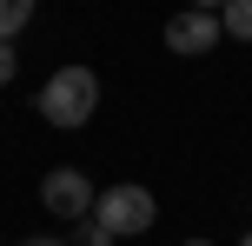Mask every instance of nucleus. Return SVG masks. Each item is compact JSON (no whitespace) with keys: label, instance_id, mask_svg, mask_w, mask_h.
Wrapping results in <instances>:
<instances>
[{"label":"nucleus","instance_id":"obj_6","mask_svg":"<svg viewBox=\"0 0 252 246\" xmlns=\"http://www.w3.org/2000/svg\"><path fill=\"white\" fill-rule=\"evenodd\" d=\"M27 20H33V0H0V40H7V47H13V34H20Z\"/></svg>","mask_w":252,"mask_h":246},{"label":"nucleus","instance_id":"obj_5","mask_svg":"<svg viewBox=\"0 0 252 246\" xmlns=\"http://www.w3.org/2000/svg\"><path fill=\"white\" fill-rule=\"evenodd\" d=\"M219 27H226L232 40H252V0H226V7H219Z\"/></svg>","mask_w":252,"mask_h":246},{"label":"nucleus","instance_id":"obj_7","mask_svg":"<svg viewBox=\"0 0 252 246\" xmlns=\"http://www.w3.org/2000/svg\"><path fill=\"white\" fill-rule=\"evenodd\" d=\"M66 246H113V233H106L100 220H80V226H73V240H66Z\"/></svg>","mask_w":252,"mask_h":246},{"label":"nucleus","instance_id":"obj_9","mask_svg":"<svg viewBox=\"0 0 252 246\" xmlns=\"http://www.w3.org/2000/svg\"><path fill=\"white\" fill-rule=\"evenodd\" d=\"M27 246H66V240H27Z\"/></svg>","mask_w":252,"mask_h":246},{"label":"nucleus","instance_id":"obj_4","mask_svg":"<svg viewBox=\"0 0 252 246\" xmlns=\"http://www.w3.org/2000/svg\"><path fill=\"white\" fill-rule=\"evenodd\" d=\"M219 7H186V13H173L166 20V53H186V60H199V53H213L219 47Z\"/></svg>","mask_w":252,"mask_h":246},{"label":"nucleus","instance_id":"obj_10","mask_svg":"<svg viewBox=\"0 0 252 246\" xmlns=\"http://www.w3.org/2000/svg\"><path fill=\"white\" fill-rule=\"evenodd\" d=\"M186 246H213V240H186Z\"/></svg>","mask_w":252,"mask_h":246},{"label":"nucleus","instance_id":"obj_11","mask_svg":"<svg viewBox=\"0 0 252 246\" xmlns=\"http://www.w3.org/2000/svg\"><path fill=\"white\" fill-rule=\"evenodd\" d=\"M239 246H252V233H246V240H239Z\"/></svg>","mask_w":252,"mask_h":246},{"label":"nucleus","instance_id":"obj_8","mask_svg":"<svg viewBox=\"0 0 252 246\" xmlns=\"http://www.w3.org/2000/svg\"><path fill=\"white\" fill-rule=\"evenodd\" d=\"M13 73H20V53H13V47H7V40H0V87H7V80H13Z\"/></svg>","mask_w":252,"mask_h":246},{"label":"nucleus","instance_id":"obj_3","mask_svg":"<svg viewBox=\"0 0 252 246\" xmlns=\"http://www.w3.org/2000/svg\"><path fill=\"white\" fill-rule=\"evenodd\" d=\"M93 200H100V193H93V180L80 167H53L47 180H40V207H47L53 220H73V226L93 220Z\"/></svg>","mask_w":252,"mask_h":246},{"label":"nucleus","instance_id":"obj_1","mask_svg":"<svg viewBox=\"0 0 252 246\" xmlns=\"http://www.w3.org/2000/svg\"><path fill=\"white\" fill-rule=\"evenodd\" d=\"M33 106H40V120H47V127H60V133L87 127L93 106H100V73H93V67H60V73L40 87Z\"/></svg>","mask_w":252,"mask_h":246},{"label":"nucleus","instance_id":"obj_2","mask_svg":"<svg viewBox=\"0 0 252 246\" xmlns=\"http://www.w3.org/2000/svg\"><path fill=\"white\" fill-rule=\"evenodd\" d=\"M93 220H100L113 240H139L153 220H159V200H153L139 180H120V186H106V193L93 200Z\"/></svg>","mask_w":252,"mask_h":246}]
</instances>
